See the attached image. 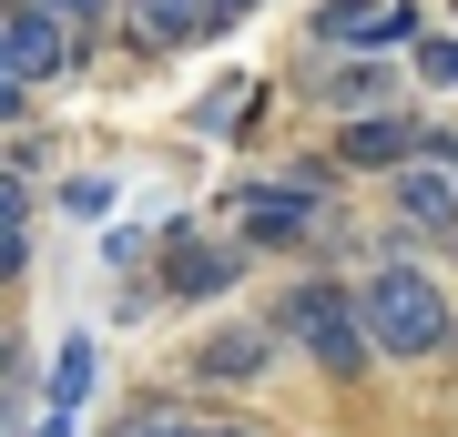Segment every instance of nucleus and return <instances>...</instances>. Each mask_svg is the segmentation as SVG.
I'll return each mask as SVG.
<instances>
[{
	"instance_id": "f257e3e1",
	"label": "nucleus",
	"mask_w": 458,
	"mask_h": 437,
	"mask_svg": "<svg viewBox=\"0 0 458 437\" xmlns=\"http://www.w3.org/2000/svg\"><path fill=\"white\" fill-rule=\"evenodd\" d=\"M357 315H367V346L387 366H418V357H448V346H458L448 285L418 275V265H377V275L357 285Z\"/></svg>"
},
{
	"instance_id": "f03ea898",
	"label": "nucleus",
	"mask_w": 458,
	"mask_h": 437,
	"mask_svg": "<svg viewBox=\"0 0 458 437\" xmlns=\"http://www.w3.org/2000/svg\"><path fill=\"white\" fill-rule=\"evenodd\" d=\"M285 336L306 346V357L327 366V376H367V366H377L357 295H336V285H295V295H285Z\"/></svg>"
},
{
	"instance_id": "7ed1b4c3",
	"label": "nucleus",
	"mask_w": 458,
	"mask_h": 437,
	"mask_svg": "<svg viewBox=\"0 0 458 437\" xmlns=\"http://www.w3.org/2000/svg\"><path fill=\"white\" fill-rule=\"evenodd\" d=\"M306 41L316 51H408L418 41V0H316Z\"/></svg>"
},
{
	"instance_id": "20e7f679",
	"label": "nucleus",
	"mask_w": 458,
	"mask_h": 437,
	"mask_svg": "<svg viewBox=\"0 0 458 437\" xmlns=\"http://www.w3.org/2000/svg\"><path fill=\"white\" fill-rule=\"evenodd\" d=\"M418 153H438V132H428L418 113H397V102L336 122V163H357V173H397V163H418Z\"/></svg>"
},
{
	"instance_id": "39448f33",
	"label": "nucleus",
	"mask_w": 458,
	"mask_h": 437,
	"mask_svg": "<svg viewBox=\"0 0 458 437\" xmlns=\"http://www.w3.org/2000/svg\"><path fill=\"white\" fill-rule=\"evenodd\" d=\"M72 21L51 11V0H21V11H0V62H11L21 81H62L72 71Z\"/></svg>"
},
{
	"instance_id": "423d86ee",
	"label": "nucleus",
	"mask_w": 458,
	"mask_h": 437,
	"mask_svg": "<svg viewBox=\"0 0 458 437\" xmlns=\"http://www.w3.org/2000/svg\"><path fill=\"white\" fill-rule=\"evenodd\" d=\"M387 194H397V224H408V234H448V224H458L448 143H438V153H418V163H397V173H387Z\"/></svg>"
},
{
	"instance_id": "0eeeda50",
	"label": "nucleus",
	"mask_w": 458,
	"mask_h": 437,
	"mask_svg": "<svg viewBox=\"0 0 458 437\" xmlns=\"http://www.w3.org/2000/svg\"><path fill=\"white\" fill-rule=\"evenodd\" d=\"M234 224H245V244H316V194L306 183H245Z\"/></svg>"
},
{
	"instance_id": "6e6552de",
	"label": "nucleus",
	"mask_w": 458,
	"mask_h": 437,
	"mask_svg": "<svg viewBox=\"0 0 458 437\" xmlns=\"http://www.w3.org/2000/svg\"><path fill=\"white\" fill-rule=\"evenodd\" d=\"M276 346H285V325H225V336L194 346V376H214V387H255V376H276Z\"/></svg>"
},
{
	"instance_id": "1a4fd4ad",
	"label": "nucleus",
	"mask_w": 458,
	"mask_h": 437,
	"mask_svg": "<svg viewBox=\"0 0 458 437\" xmlns=\"http://www.w3.org/2000/svg\"><path fill=\"white\" fill-rule=\"evenodd\" d=\"M123 31H132V51H183V41H214V0H123Z\"/></svg>"
},
{
	"instance_id": "9d476101",
	"label": "nucleus",
	"mask_w": 458,
	"mask_h": 437,
	"mask_svg": "<svg viewBox=\"0 0 458 437\" xmlns=\"http://www.w3.org/2000/svg\"><path fill=\"white\" fill-rule=\"evenodd\" d=\"M245 265H234V244H204V234H164V285L174 295H225Z\"/></svg>"
},
{
	"instance_id": "9b49d317",
	"label": "nucleus",
	"mask_w": 458,
	"mask_h": 437,
	"mask_svg": "<svg viewBox=\"0 0 458 437\" xmlns=\"http://www.w3.org/2000/svg\"><path fill=\"white\" fill-rule=\"evenodd\" d=\"M316 102H327V113H377V102H387V71H367V51H346V62H336V51H316Z\"/></svg>"
},
{
	"instance_id": "f8f14e48",
	"label": "nucleus",
	"mask_w": 458,
	"mask_h": 437,
	"mask_svg": "<svg viewBox=\"0 0 458 437\" xmlns=\"http://www.w3.org/2000/svg\"><path fill=\"white\" fill-rule=\"evenodd\" d=\"M82 387H92V346H72L62 376H51V417H72V407H82Z\"/></svg>"
},
{
	"instance_id": "ddd939ff",
	"label": "nucleus",
	"mask_w": 458,
	"mask_h": 437,
	"mask_svg": "<svg viewBox=\"0 0 458 437\" xmlns=\"http://www.w3.org/2000/svg\"><path fill=\"white\" fill-rule=\"evenodd\" d=\"M408 51H418V81H458V31H448V41H428V31H418Z\"/></svg>"
},
{
	"instance_id": "4468645a",
	"label": "nucleus",
	"mask_w": 458,
	"mask_h": 437,
	"mask_svg": "<svg viewBox=\"0 0 458 437\" xmlns=\"http://www.w3.org/2000/svg\"><path fill=\"white\" fill-rule=\"evenodd\" d=\"M113 437H245V427H183V417H123Z\"/></svg>"
},
{
	"instance_id": "2eb2a0df",
	"label": "nucleus",
	"mask_w": 458,
	"mask_h": 437,
	"mask_svg": "<svg viewBox=\"0 0 458 437\" xmlns=\"http://www.w3.org/2000/svg\"><path fill=\"white\" fill-rule=\"evenodd\" d=\"M72 214H82V224H102V214H113V183H102V173H82V183H72V194H62Z\"/></svg>"
},
{
	"instance_id": "dca6fc26",
	"label": "nucleus",
	"mask_w": 458,
	"mask_h": 437,
	"mask_svg": "<svg viewBox=\"0 0 458 437\" xmlns=\"http://www.w3.org/2000/svg\"><path fill=\"white\" fill-rule=\"evenodd\" d=\"M51 11H62L72 31H102V21H113V0H51Z\"/></svg>"
},
{
	"instance_id": "f3484780",
	"label": "nucleus",
	"mask_w": 458,
	"mask_h": 437,
	"mask_svg": "<svg viewBox=\"0 0 458 437\" xmlns=\"http://www.w3.org/2000/svg\"><path fill=\"white\" fill-rule=\"evenodd\" d=\"M21 92H31V81H21L11 62H0V122H21Z\"/></svg>"
},
{
	"instance_id": "a211bd4d",
	"label": "nucleus",
	"mask_w": 458,
	"mask_h": 437,
	"mask_svg": "<svg viewBox=\"0 0 458 437\" xmlns=\"http://www.w3.org/2000/svg\"><path fill=\"white\" fill-rule=\"evenodd\" d=\"M255 11V0H214V31H234V21H245Z\"/></svg>"
},
{
	"instance_id": "6ab92c4d",
	"label": "nucleus",
	"mask_w": 458,
	"mask_h": 437,
	"mask_svg": "<svg viewBox=\"0 0 458 437\" xmlns=\"http://www.w3.org/2000/svg\"><path fill=\"white\" fill-rule=\"evenodd\" d=\"M0 366H11V346H0Z\"/></svg>"
}]
</instances>
